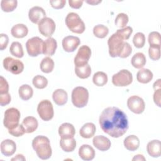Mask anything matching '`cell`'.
<instances>
[{
  "label": "cell",
  "mask_w": 161,
  "mask_h": 161,
  "mask_svg": "<svg viewBox=\"0 0 161 161\" xmlns=\"http://www.w3.org/2000/svg\"><path fill=\"white\" fill-rule=\"evenodd\" d=\"M102 130L113 138L123 136L128 129V121L126 114L116 107L104 109L99 119Z\"/></svg>",
  "instance_id": "6da1fadb"
},
{
  "label": "cell",
  "mask_w": 161,
  "mask_h": 161,
  "mask_svg": "<svg viewBox=\"0 0 161 161\" xmlns=\"http://www.w3.org/2000/svg\"><path fill=\"white\" fill-rule=\"evenodd\" d=\"M32 147L36 152L37 156L42 160H47L50 158L52 150L49 139L42 135L34 138L32 141Z\"/></svg>",
  "instance_id": "7a4b0ae2"
},
{
  "label": "cell",
  "mask_w": 161,
  "mask_h": 161,
  "mask_svg": "<svg viewBox=\"0 0 161 161\" xmlns=\"http://www.w3.org/2000/svg\"><path fill=\"white\" fill-rule=\"evenodd\" d=\"M65 24L67 28L73 33L81 34L86 29L85 24L78 14L69 13L65 18Z\"/></svg>",
  "instance_id": "3957f363"
},
{
  "label": "cell",
  "mask_w": 161,
  "mask_h": 161,
  "mask_svg": "<svg viewBox=\"0 0 161 161\" xmlns=\"http://www.w3.org/2000/svg\"><path fill=\"white\" fill-rule=\"evenodd\" d=\"M72 103L77 108H80L86 106L89 100V92L84 87L78 86L75 87L71 94Z\"/></svg>",
  "instance_id": "277c9868"
},
{
  "label": "cell",
  "mask_w": 161,
  "mask_h": 161,
  "mask_svg": "<svg viewBox=\"0 0 161 161\" xmlns=\"http://www.w3.org/2000/svg\"><path fill=\"white\" fill-rule=\"evenodd\" d=\"M20 112L15 108H10L5 111L3 120L4 126L8 130L16 128L19 125Z\"/></svg>",
  "instance_id": "5b68a950"
},
{
  "label": "cell",
  "mask_w": 161,
  "mask_h": 161,
  "mask_svg": "<svg viewBox=\"0 0 161 161\" xmlns=\"http://www.w3.org/2000/svg\"><path fill=\"white\" fill-rule=\"evenodd\" d=\"M43 41L38 36L30 38L26 43L28 54L31 57H36L43 52Z\"/></svg>",
  "instance_id": "8992f818"
},
{
  "label": "cell",
  "mask_w": 161,
  "mask_h": 161,
  "mask_svg": "<svg viewBox=\"0 0 161 161\" xmlns=\"http://www.w3.org/2000/svg\"><path fill=\"white\" fill-rule=\"evenodd\" d=\"M133 81L132 74L126 69H122L112 77V82L115 86L125 87L129 86Z\"/></svg>",
  "instance_id": "52a82bcc"
},
{
  "label": "cell",
  "mask_w": 161,
  "mask_h": 161,
  "mask_svg": "<svg viewBox=\"0 0 161 161\" xmlns=\"http://www.w3.org/2000/svg\"><path fill=\"white\" fill-rule=\"evenodd\" d=\"M37 112L39 116L43 121H47L52 119L54 115V111L50 101L48 99L41 101L37 106Z\"/></svg>",
  "instance_id": "ba28073f"
},
{
  "label": "cell",
  "mask_w": 161,
  "mask_h": 161,
  "mask_svg": "<svg viewBox=\"0 0 161 161\" xmlns=\"http://www.w3.org/2000/svg\"><path fill=\"white\" fill-rule=\"evenodd\" d=\"M123 43L124 40L116 33H113L108 40L109 55L111 57H118Z\"/></svg>",
  "instance_id": "9c48e42d"
},
{
  "label": "cell",
  "mask_w": 161,
  "mask_h": 161,
  "mask_svg": "<svg viewBox=\"0 0 161 161\" xmlns=\"http://www.w3.org/2000/svg\"><path fill=\"white\" fill-rule=\"evenodd\" d=\"M3 67L8 72L13 74H19L24 70L23 63L12 57H6L3 60Z\"/></svg>",
  "instance_id": "30bf717a"
},
{
  "label": "cell",
  "mask_w": 161,
  "mask_h": 161,
  "mask_svg": "<svg viewBox=\"0 0 161 161\" xmlns=\"http://www.w3.org/2000/svg\"><path fill=\"white\" fill-rule=\"evenodd\" d=\"M91 56V50L87 45L81 46L74 58L75 67H82L87 64Z\"/></svg>",
  "instance_id": "8fae6325"
},
{
  "label": "cell",
  "mask_w": 161,
  "mask_h": 161,
  "mask_svg": "<svg viewBox=\"0 0 161 161\" xmlns=\"http://www.w3.org/2000/svg\"><path fill=\"white\" fill-rule=\"evenodd\" d=\"M38 25L39 32L44 36L50 38L55 30V23L54 21L48 17L44 18Z\"/></svg>",
  "instance_id": "7c38bea8"
},
{
  "label": "cell",
  "mask_w": 161,
  "mask_h": 161,
  "mask_svg": "<svg viewBox=\"0 0 161 161\" xmlns=\"http://www.w3.org/2000/svg\"><path fill=\"white\" fill-rule=\"evenodd\" d=\"M127 106L129 109L135 114H141L145 108L143 99L138 96H131L127 100Z\"/></svg>",
  "instance_id": "4fadbf2b"
},
{
  "label": "cell",
  "mask_w": 161,
  "mask_h": 161,
  "mask_svg": "<svg viewBox=\"0 0 161 161\" xmlns=\"http://www.w3.org/2000/svg\"><path fill=\"white\" fill-rule=\"evenodd\" d=\"M79 38L74 36H67L62 40V47L67 52H73L80 45Z\"/></svg>",
  "instance_id": "5bb4252c"
},
{
  "label": "cell",
  "mask_w": 161,
  "mask_h": 161,
  "mask_svg": "<svg viewBox=\"0 0 161 161\" xmlns=\"http://www.w3.org/2000/svg\"><path fill=\"white\" fill-rule=\"evenodd\" d=\"M28 17L33 23L38 24L40 21L46 17V13L42 8L34 6L29 10Z\"/></svg>",
  "instance_id": "9a60e30c"
},
{
  "label": "cell",
  "mask_w": 161,
  "mask_h": 161,
  "mask_svg": "<svg viewBox=\"0 0 161 161\" xmlns=\"http://www.w3.org/2000/svg\"><path fill=\"white\" fill-rule=\"evenodd\" d=\"M93 145L99 150L106 151L111 147V143L109 138L103 135L95 136L92 140Z\"/></svg>",
  "instance_id": "2e32d148"
},
{
  "label": "cell",
  "mask_w": 161,
  "mask_h": 161,
  "mask_svg": "<svg viewBox=\"0 0 161 161\" xmlns=\"http://www.w3.org/2000/svg\"><path fill=\"white\" fill-rule=\"evenodd\" d=\"M0 148L2 154L6 157H9L13 155L16 152V145L13 140L6 139L1 142Z\"/></svg>",
  "instance_id": "e0dca14e"
},
{
  "label": "cell",
  "mask_w": 161,
  "mask_h": 161,
  "mask_svg": "<svg viewBox=\"0 0 161 161\" xmlns=\"http://www.w3.org/2000/svg\"><path fill=\"white\" fill-rule=\"evenodd\" d=\"M79 155L83 160H91L95 157V150L89 145L84 144L79 149Z\"/></svg>",
  "instance_id": "ac0fdd59"
},
{
  "label": "cell",
  "mask_w": 161,
  "mask_h": 161,
  "mask_svg": "<svg viewBox=\"0 0 161 161\" xmlns=\"http://www.w3.org/2000/svg\"><path fill=\"white\" fill-rule=\"evenodd\" d=\"M75 133L74 126L69 123H64L58 128V134L61 138L74 137Z\"/></svg>",
  "instance_id": "d6986e66"
},
{
  "label": "cell",
  "mask_w": 161,
  "mask_h": 161,
  "mask_svg": "<svg viewBox=\"0 0 161 161\" xmlns=\"http://www.w3.org/2000/svg\"><path fill=\"white\" fill-rule=\"evenodd\" d=\"M147 151L152 157H159L161 155V143L158 140L149 142L147 145Z\"/></svg>",
  "instance_id": "ffe728a7"
},
{
  "label": "cell",
  "mask_w": 161,
  "mask_h": 161,
  "mask_svg": "<svg viewBox=\"0 0 161 161\" xmlns=\"http://www.w3.org/2000/svg\"><path fill=\"white\" fill-rule=\"evenodd\" d=\"M57 47V41L52 37L48 38L44 42L42 53L45 55L52 56L55 53Z\"/></svg>",
  "instance_id": "44dd1931"
},
{
  "label": "cell",
  "mask_w": 161,
  "mask_h": 161,
  "mask_svg": "<svg viewBox=\"0 0 161 161\" xmlns=\"http://www.w3.org/2000/svg\"><path fill=\"white\" fill-rule=\"evenodd\" d=\"M53 101L58 106H63L66 104L68 100L67 92L62 89H58L53 91L52 94Z\"/></svg>",
  "instance_id": "7402d4cb"
},
{
  "label": "cell",
  "mask_w": 161,
  "mask_h": 161,
  "mask_svg": "<svg viewBox=\"0 0 161 161\" xmlns=\"http://www.w3.org/2000/svg\"><path fill=\"white\" fill-rule=\"evenodd\" d=\"M125 147L129 151H135L140 146V140L136 135H129L123 141Z\"/></svg>",
  "instance_id": "603a6c76"
},
{
  "label": "cell",
  "mask_w": 161,
  "mask_h": 161,
  "mask_svg": "<svg viewBox=\"0 0 161 161\" xmlns=\"http://www.w3.org/2000/svg\"><path fill=\"white\" fill-rule=\"evenodd\" d=\"M27 133L34 132L38 128V123L37 119L33 116H27L23 119L21 123Z\"/></svg>",
  "instance_id": "cb8c5ba5"
},
{
  "label": "cell",
  "mask_w": 161,
  "mask_h": 161,
  "mask_svg": "<svg viewBox=\"0 0 161 161\" xmlns=\"http://www.w3.org/2000/svg\"><path fill=\"white\" fill-rule=\"evenodd\" d=\"M28 29L24 24H17L14 25L11 30V33L12 36L16 38H24L28 35Z\"/></svg>",
  "instance_id": "d4e9b609"
},
{
  "label": "cell",
  "mask_w": 161,
  "mask_h": 161,
  "mask_svg": "<svg viewBox=\"0 0 161 161\" xmlns=\"http://www.w3.org/2000/svg\"><path fill=\"white\" fill-rule=\"evenodd\" d=\"M96 130V126L94 123H87L81 127L79 130V134L82 138H90L94 135Z\"/></svg>",
  "instance_id": "484cf974"
},
{
  "label": "cell",
  "mask_w": 161,
  "mask_h": 161,
  "mask_svg": "<svg viewBox=\"0 0 161 161\" xmlns=\"http://www.w3.org/2000/svg\"><path fill=\"white\" fill-rule=\"evenodd\" d=\"M153 79V73L148 69H140L137 72L136 79L142 84H147Z\"/></svg>",
  "instance_id": "4316f807"
},
{
  "label": "cell",
  "mask_w": 161,
  "mask_h": 161,
  "mask_svg": "<svg viewBox=\"0 0 161 161\" xmlns=\"http://www.w3.org/2000/svg\"><path fill=\"white\" fill-rule=\"evenodd\" d=\"M60 146L64 152H71L76 147V141L74 137L61 138L60 140Z\"/></svg>",
  "instance_id": "83f0119b"
},
{
  "label": "cell",
  "mask_w": 161,
  "mask_h": 161,
  "mask_svg": "<svg viewBox=\"0 0 161 161\" xmlns=\"http://www.w3.org/2000/svg\"><path fill=\"white\" fill-rule=\"evenodd\" d=\"M146 57L142 52L135 53L131 58V65L136 69H142L146 64Z\"/></svg>",
  "instance_id": "f1b7e54d"
},
{
  "label": "cell",
  "mask_w": 161,
  "mask_h": 161,
  "mask_svg": "<svg viewBox=\"0 0 161 161\" xmlns=\"http://www.w3.org/2000/svg\"><path fill=\"white\" fill-rule=\"evenodd\" d=\"M18 93L21 99L27 101L31 98L33 96V90L30 86L28 84H23L19 87Z\"/></svg>",
  "instance_id": "f546056e"
},
{
  "label": "cell",
  "mask_w": 161,
  "mask_h": 161,
  "mask_svg": "<svg viewBox=\"0 0 161 161\" xmlns=\"http://www.w3.org/2000/svg\"><path fill=\"white\" fill-rule=\"evenodd\" d=\"M41 70L44 73H50L52 72L54 68V62L49 57H45L42 59L40 65Z\"/></svg>",
  "instance_id": "4dcf8cb0"
},
{
  "label": "cell",
  "mask_w": 161,
  "mask_h": 161,
  "mask_svg": "<svg viewBox=\"0 0 161 161\" xmlns=\"http://www.w3.org/2000/svg\"><path fill=\"white\" fill-rule=\"evenodd\" d=\"M75 73L80 79H87L91 74V66L87 64L82 67H75Z\"/></svg>",
  "instance_id": "1f68e13d"
},
{
  "label": "cell",
  "mask_w": 161,
  "mask_h": 161,
  "mask_svg": "<svg viewBox=\"0 0 161 161\" xmlns=\"http://www.w3.org/2000/svg\"><path fill=\"white\" fill-rule=\"evenodd\" d=\"M108 75L103 72H96L92 77L93 83L97 86H103L108 82Z\"/></svg>",
  "instance_id": "d6a6232c"
},
{
  "label": "cell",
  "mask_w": 161,
  "mask_h": 161,
  "mask_svg": "<svg viewBox=\"0 0 161 161\" xmlns=\"http://www.w3.org/2000/svg\"><path fill=\"white\" fill-rule=\"evenodd\" d=\"M9 52L11 54L17 58H21L24 55V52L21 44L18 42H14L11 43Z\"/></svg>",
  "instance_id": "836d02e7"
},
{
  "label": "cell",
  "mask_w": 161,
  "mask_h": 161,
  "mask_svg": "<svg viewBox=\"0 0 161 161\" xmlns=\"http://www.w3.org/2000/svg\"><path fill=\"white\" fill-rule=\"evenodd\" d=\"M109 33V29L103 25H96L93 28V33L95 36L99 38H105Z\"/></svg>",
  "instance_id": "e575fe53"
},
{
  "label": "cell",
  "mask_w": 161,
  "mask_h": 161,
  "mask_svg": "<svg viewBox=\"0 0 161 161\" xmlns=\"http://www.w3.org/2000/svg\"><path fill=\"white\" fill-rule=\"evenodd\" d=\"M18 4V1L16 0H10V1H5L2 0L1 1V9L4 12H11L14 11Z\"/></svg>",
  "instance_id": "d590c367"
},
{
  "label": "cell",
  "mask_w": 161,
  "mask_h": 161,
  "mask_svg": "<svg viewBox=\"0 0 161 161\" xmlns=\"http://www.w3.org/2000/svg\"><path fill=\"white\" fill-rule=\"evenodd\" d=\"M32 83L36 88L42 89L47 87L48 84V80L43 75H37L33 77L32 80Z\"/></svg>",
  "instance_id": "8d00e7d4"
},
{
  "label": "cell",
  "mask_w": 161,
  "mask_h": 161,
  "mask_svg": "<svg viewBox=\"0 0 161 161\" xmlns=\"http://www.w3.org/2000/svg\"><path fill=\"white\" fill-rule=\"evenodd\" d=\"M128 20H129V18L128 15L125 13H121L116 16L114 21V23L117 27L123 28L126 27V25L128 23Z\"/></svg>",
  "instance_id": "74e56055"
},
{
  "label": "cell",
  "mask_w": 161,
  "mask_h": 161,
  "mask_svg": "<svg viewBox=\"0 0 161 161\" xmlns=\"http://www.w3.org/2000/svg\"><path fill=\"white\" fill-rule=\"evenodd\" d=\"M133 43L137 48H142L145 43V36L143 33H136L133 38Z\"/></svg>",
  "instance_id": "f35d334b"
},
{
  "label": "cell",
  "mask_w": 161,
  "mask_h": 161,
  "mask_svg": "<svg viewBox=\"0 0 161 161\" xmlns=\"http://www.w3.org/2000/svg\"><path fill=\"white\" fill-rule=\"evenodd\" d=\"M148 55L153 60H159L160 58V45H150Z\"/></svg>",
  "instance_id": "ab89813d"
},
{
  "label": "cell",
  "mask_w": 161,
  "mask_h": 161,
  "mask_svg": "<svg viewBox=\"0 0 161 161\" xmlns=\"http://www.w3.org/2000/svg\"><path fill=\"white\" fill-rule=\"evenodd\" d=\"M133 33V28L131 26H126L123 28L119 29L116 31V33L123 40L129 39L130 36Z\"/></svg>",
  "instance_id": "60d3db41"
},
{
  "label": "cell",
  "mask_w": 161,
  "mask_h": 161,
  "mask_svg": "<svg viewBox=\"0 0 161 161\" xmlns=\"http://www.w3.org/2000/svg\"><path fill=\"white\" fill-rule=\"evenodd\" d=\"M148 41L150 45H160V34L157 31L150 33Z\"/></svg>",
  "instance_id": "b9f144b4"
},
{
  "label": "cell",
  "mask_w": 161,
  "mask_h": 161,
  "mask_svg": "<svg viewBox=\"0 0 161 161\" xmlns=\"http://www.w3.org/2000/svg\"><path fill=\"white\" fill-rule=\"evenodd\" d=\"M131 52H132V48L131 45L128 43L124 42L123 47L119 53L118 57L123 58H126L130 55Z\"/></svg>",
  "instance_id": "7bdbcfd3"
},
{
  "label": "cell",
  "mask_w": 161,
  "mask_h": 161,
  "mask_svg": "<svg viewBox=\"0 0 161 161\" xmlns=\"http://www.w3.org/2000/svg\"><path fill=\"white\" fill-rule=\"evenodd\" d=\"M8 133L14 136L19 137L23 135L26 133V131L23 125L22 124H19L16 128L8 130Z\"/></svg>",
  "instance_id": "ee69618b"
},
{
  "label": "cell",
  "mask_w": 161,
  "mask_h": 161,
  "mask_svg": "<svg viewBox=\"0 0 161 161\" xmlns=\"http://www.w3.org/2000/svg\"><path fill=\"white\" fill-rule=\"evenodd\" d=\"M9 91V85L7 80L3 77H0V94L8 93Z\"/></svg>",
  "instance_id": "f6af8a7d"
},
{
  "label": "cell",
  "mask_w": 161,
  "mask_h": 161,
  "mask_svg": "<svg viewBox=\"0 0 161 161\" xmlns=\"http://www.w3.org/2000/svg\"><path fill=\"white\" fill-rule=\"evenodd\" d=\"M9 42V38L6 34H0V50H3L6 48Z\"/></svg>",
  "instance_id": "bcb514c9"
},
{
  "label": "cell",
  "mask_w": 161,
  "mask_h": 161,
  "mask_svg": "<svg viewBox=\"0 0 161 161\" xmlns=\"http://www.w3.org/2000/svg\"><path fill=\"white\" fill-rule=\"evenodd\" d=\"M11 102V96L8 93L0 94V104L1 106H6Z\"/></svg>",
  "instance_id": "7dc6e473"
},
{
  "label": "cell",
  "mask_w": 161,
  "mask_h": 161,
  "mask_svg": "<svg viewBox=\"0 0 161 161\" xmlns=\"http://www.w3.org/2000/svg\"><path fill=\"white\" fill-rule=\"evenodd\" d=\"M66 3V1L65 0H55V1H50V4L52 7L54 9H62L64 7Z\"/></svg>",
  "instance_id": "c3c4849f"
},
{
  "label": "cell",
  "mask_w": 161,
  "mask_h": 161,
  "mask_svg": "<svg viewBox=\"0 0 161 161\" xmlns=\"http://www.w3.org/2000/svg\"><path fill=\"white\" fill-rule=\"evenodd\" d=\"M153 98L154 103L158 107H160V89H158L155 91Z\"/></svg>",
  "instance_id": "681fc988"
},
{
  "label": "cell",
  "mask_w": 161,
  "mask_h": 161,
  "mask_svg": "<svg viewBox=\"0 0 161 161\" xmlns=\"http://www.w3.org/2000/svg\"><path fill=\"white\" fill-rule=\"evenodd\" d=\"M83 1H72V0H69V4L70 7L74 9H79L80 8L82 4H83Z\"/></svg>",
  "instance_id": "f907efd6"
},
{
  "label": "cell",
  "mask_w": 161,
  "mask_h": 161,
  "mask_svg": "<svg viewBox=\"0 0 161 161\" xmlns=\"http://www.w3.org/2000/svg\"><path fill=\"white\" fill-rule=\"evenodd\" d=\"M26 158L25 157L22 155V154H18L16 155V157H13L11 158V160L13 161V160H25Z\"/></svg>",
  "instance_id": "816d5d0a"
},
{
  "label": "cell",
  "mask_w": 161,
  "mask_h": 161,
  "mask_svg": "<svg viewBox=\"0 0 161 161\" xmlns=\"http://www.w3.org/2000/svg\"><path fill=\"white\" fill-rule=\"evenodd\" d=\"M132 160H145V158L143 155L138 154L134 156V157L132 158Z\"/></svg>",
  "instance_id": "f5cc1de1"
},
{
  "label": "cell",
  "mask_w": 161,
  "mask_h": 161,
  "mask_svg": "<svg viewBox=\"0 0 161 161\" xmlns=\"http://www.w3.org/2000/svg\"><path fill=\"white\" fill-rule=\"evenodd\" d=\"M160 79H158L156 82H154L153 85V87L155 90L156 89H160V85H161V83H160Z\"/></svg>",
  "instance_id": "db71d44e"
},
{
  "label": "cell",
  "mask_w": 161,
  "mask_h": 161,
  "mask_svg": "<svg viewBox=\"0 0 161 161\" xmlns=\"http://www.w3.org/2000/svg\"><path fill=\"white\" fill-rule=\"evenodd\" d=\"M86 3L91 4V5H97L99 3H101V1H95V0H92V1H86Z\"/></svg>",
  "instance_id": "11a10c76"
}]
</instances>
